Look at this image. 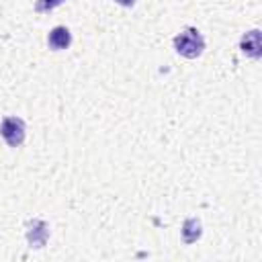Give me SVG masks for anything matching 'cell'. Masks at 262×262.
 <instances>
[{
	"label": "cell",
	"mask_w": 262,
	"mask_h": 262,
	"mask_svg": "<svg viewBox=\"0 0 262 262\" xmlns=\"http://www.w3.org/2000/svg\"><path fill=\"white\" fill-rule=\"evenodd\" d=\"M174 49H176L180 55L192 59V57H199V55L203 53V49H205V39H203V35H201L194 27H186L182 33H178V35L174 37Z\"/></svg>",
	"instance_id": "obj_1"
},
{
	"label": "cell",
	"mask_w": 262,
	"mask_h": 262,
	"mask_svg": "<svg viewBox=\"0 0 262 262\" xmlns=\"http://www.w3.org/2000/svg\"><path fill=\"white\" fill-rule=\"evenodd\" d=\"M25 121L18 117H6L0 123V135L10 147H18L25 141Z\"/></svg>",
	"instance_id": "obj_2"
},
{
	"label": "cell",
	"mask_w": 262,
	"mask_h": 262,
	"mask_svg": "<svg viewBox=\"0 0 262 262\" xmlns=\"http://www.w3.org/2000/svg\"><path fill=\"white\" fill-rule=\"evenodd\" d=\"M47 235H49V229H47L45 221H41V219L29 221V225H27V239H29L31 248H43L45 242H47Z\"/></svg>",
	"instance_id": "obj_3"
},
{
	"label": "cell",
	"mask_w": 262,
	"mask_h": 262,
	"mask_svg": "<svg viewBox=\"0 0 262 262\" xmlns=\"http://www.w3.org/2000/svg\"><path fill=\"white\" fill-rule=\"evenodd\" d=\"M72 43V35L66 27H55L51 29L49 37H47V45L53 49V51H61V49H68Z\"/></svg>",
	"instance_id": "obj_4"
},
{
	"label": "cell",
	"mask_w": 262,
	"mask_h": 262,
	"mask_svg": "<svg viewBox=\"0 0 262 262\" xmlns=\"http://www.w3.org/2000/svg\"><path fill=\"white\" fill-rule=\"evenodd\" d=\"M242 51L250 57H258L260 55V49H262V41H260V31H250L242 37V43H239Z\"/></svg>",
	"instance_id": "obj_5"
},
{
	"label": "cell",
	"mask_w": 262,
	"mask_h": 262,
	"mask_svg": "<svg viewBox=\"0 0 262 262\" xmlns=\"http://www.w3.org/2000/svg\"><path fill=\"white\" fill-rule=\"evenodd\" d=\"M199 235H201V223L196 219H186L182 225V239L186 244H192L199 239Z\"/></svg>",
	"instance_id": "obj_6"
},
{
	"label": "cell",
	"mask_w": 262,
	"mask_h": 262,
	"mask_svg": "<svg viewBox=\"0 0 262 262\" xmlns=\"http://www.w3.org/2000/svg\"><path fill=\"white\" fill-rule=\"evenodd\" d=\"M61 2H63V0H37V2H35V10H37V12H49V10L57 8Z\"/></svg>",
	"instance_id": "obj_7"
},
{
	"label": "cell",
	"mask_w": 262,
	"mask_h": 262,
	"mask_svg": "<svg viewBox=\"0 0 262 262\" xmlns=\"http://www.w3.org/2000/svg\"><path fill=\"white\" fill-rule=\"evenodd\" d=\"M115 2H119L121 6H133L135 4V0H115Z\"/></svg>",
	"instance_id": "obj_8"
}]
</instances>
